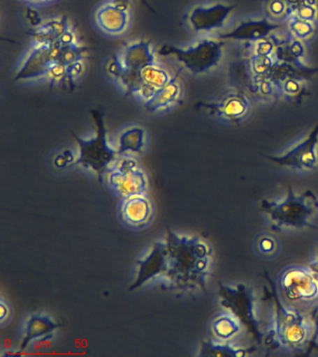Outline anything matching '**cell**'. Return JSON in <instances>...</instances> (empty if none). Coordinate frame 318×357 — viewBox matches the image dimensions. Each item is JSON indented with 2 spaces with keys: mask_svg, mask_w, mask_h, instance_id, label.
<instances>
[{
  "mask_svg": "<svg viewBox=\"0 0 318 357\" xmlns=\"http://www.w3.org/2000/svg\"><path fill=\"white\" fill-rule=\"evenodd\" d=\"M166 289L194 292L205 291L206 279L211 275L212 250L199 237L180 236L167 231Z\"/></svg>",
  "mask_w": 318,
  "mask_h": 357,
  "instance_id": "obj_1",
  "label": "cell"
},
{
  "mask_svg": "<svg viewBox=\"0 0 318 357\" xmlns=\"http://www.w3.org/2000/svg\"><path fill=\"white\" fill-rule=\"evenodd\" d=\"M270 289L267 290V297L275 303V317L273 328L265 337V342L270 349H283L287 351H301L305 349L311 340L312 328L305 315L294 307L283 303L277 287L269 275L265 273Z\"/></svg>",
  "mask_w": 318,
  "mask_h": 357,
  "instance_id": "obj_2",
  "label": "cell"
},
{
  "mask_svg": "<svg viewBox=\"0 0 318 357\" xmlns=\"http://www.w3.org/2000/svg\"><path fill=\"white\" fill-rule=\"evenodd\" d=\"M317 197L312 191L297 195L289 187L287 195L280 202L263 199L261 203V211L269 215L273 223V230L279 231L284 228L317 229L312 222V218L317 208Z\"/></svg>",
  "mask_w": 318,
  "mask_h": 357,
  "instance_id": "obj_3",
  "label": "cell"
},
{
  "mask_svg": "<svg viewBox=\"0 0 318 357\" xmlns=\"http://www.w3.org/2000/svg\"><path fill=\"white\" fill-rule=\"evenodd\" d=\"M96 133L93 138L85 139L72 132V136L79 145V156L72 166H80L93 169L103 183L104 174L110 169V165L117 160L118 152L110 146L108 142V131L104 121V114L99 110L92 111Z\"/></svg>",
  "mask_w": 318,
  "mask_h": 357,
  "instance_id": "obj_4",
  "label": "cell"
},
{
  "mask_svg": "<svg viewBox=\"0 0 318 357\" xmlns=\"http://www.w3.org/2000/svg\"><path fill=\"white\" fill-rule=\"evenodd\" d=\"M225 42L213 38H203L188 47L164 45L158 54L175 59L181 66L194 75L206 74L222 61Z\"/></svg>",
  "mask_w": 318,
  "mask_h": 357,
  "instance_id": "obj_5",
  "label": "cell"
},
{
  "mask_svg": "<svg viewBox=\"0 0 318 357\" xmlns=\"http://www.w3.org/2000/svg\"><path fill=\"white\" fill-rule=\"evenodd\" d=\"M220 304L240 321L259 344L263 342L264 333L256 312V298L251 287L244 283L219 284Z\"/></svg>",
  "mask_w": 318,
  "mask_h": 357,
  "instance_id": "obj_6",
  "label": "cell"
},
{
  "mask_svg": "<svg viewBox=\"0 0 318 357\" xmlns=\"http://www.w3.org/2000/svg\"><path fill=\"white\" fill-rule=\"evenodd\" d=\"M282 295L295 303H314L318 300V281L311 267L289 265L278 278Z\"/></svg>",
  "mask_w": 318,
  "mask_h": 357,
  "instance_id": "obj_7",
  "label": "cell"
},
{
  "mask_svg": "<svg viewBox=\"0 0 318 357\" xmlns=\"http://www.w3.org/2000/svg\"><path fill=\"white\" fill-rule=\"evenodd\" d=\"M205 110L212 116L228 124H240L250 113L251 105L247 95L240 89H231L213 102H200L195 106Z\"/></svg>",
  "mask_w": 318,
  "mask_h": 357,
  "instance_id": "obj_8",
  "label": "cell"
},
{
  "mask_svg": "<svg viewBox=\"0 0 318 357\" xmlns=\"http://www.w3.org/2000/svg\"><path fill=\"white\" fill-rule=\"evenodd\" d=\"M108 172V183L122 197L143 195L146 192V175L133 159H117Z\"/></svg>",
  "mask_w": 318,
  "mask_h": 357,
  "instance_id": "obj_9",
  "label": "cell"
},
{
  "mask_svg": "<svg viewBox=\"0 0 318 357\" xmlns=\"http://www.w3.org/2000/svg\"><path fill=\"white\" fill-rule=\"evenodd\" d=\"M61 42L55 43H33L29 54L16 74L15 80H32L48 77L50 72L59 63Z\"/></svg>",
  "mask_w": 318,
  "mask_h": 357,
  "instance_id": "obj_10",
  "label": "cell"
},
{
  "mask_svg": "<svg viewBox=\"0 0 318 357\" xmlns=\"http://www.w3.org/2000/svg\"><path fill=\"white\" fill-rule=\"evenodd\" d=\"M278 166L300 172H315L318 167V124L301 144L282 155H263Z\"/></svg>",
  "mask_w": 318,
  "mask_h": 357,
  "instance_id": "obj_11",
  "label": "cell"
},
{
  "mask_svg": "<svg viewBox=\"0 0 318 357\" xmlns=\"http://www.w3.org/2000/svg\"><path fill=\"white\" fill-rule=\"evenodd\" d=\"M131 0H108L97 8L94 20L103 32L119 36L127 32L131 22Z\"/></svg>",
  "mask_w": 318,
  "mask_h": 357,
  "instance_id": "obj_12",
  "label": "cell"
},
{
  "mask_svg": "<svg viewBox=\"0 0 318 357\" xmlns=\"http://www.w3.org/2000/svg\"><path fill=\"white\" fill-rule=\"evenodd\" d=\"M236 6L216 3L208 6H196L189 11L187 22L194 32L210 33L222 29Z\"/></svg>",
  "mask_w": 318,
  "mask_h": 357,
  "instance_id": "obj_13",
  "label": "cell"
},
{
  "mask_svg": "<svg viewBox=\"0 0 318 357\" xmlns=\"http://www.w3.org/2000/svg\"><path fill=\"white\" fill-rule=\"evenodd\" d=\"M280 27V24L270 21L265 17L259 20L243 21L231 32L220 33L219 36L222 39H233V40L254 43V42L270 38L273 33Z\"/></svg>",
  "mask_w": 318,
  "mask_h": 357,
  "instance_id": "obj_14",
  "label": "cell"
},
{
  "mask_svg": "<svg viewBox=\"0 0 318 357\" xmlns=\"http://www.w3.org/2000/svg\"><path fill=\"white\" fill-rule=\"evenodd\" d=\"M136 264L138 265V278L131 286V291L156 276L164 275L167 269L166 243H154L150 255L144 261H136Z\"/></svg>",
  "mask_w": 318,
  "mask_h": 357,
  "instance_id": "obj_15",
  "label": "cell"
},
{
  "mask_svg": "<svg viewBox=\"0 0 318 357\" xmlns=\"http://www.w3.org/2000/svg\"><path fill=\"white\" fill-rule=\"evenodd\" d=\"M118 60L124 68L141 71L145 67L156 63L154 52L149 41L139 40L124 45Z\"/></svg>",
  "mask_w": 318,
  "mask_h": 357,
  "instance_id": "obj_16",
  "label": "cell"
},
{
  "mask_svg": "<svg viewBox=\"0 0 318 357\" xmlns=\"http://www.w3.org/2000/svg\"><path fill=\"white\" fill-rule=\"evenodd\" d=\"M182 94V85L178 80V75H175V77H172L171 80L166 86H164L163 89L156 92L150 100L145 102V108L150 113L168 110L173 106L180 102Z\"/></svg>",
  "mask_w": 318,
  "mask_h": 357,
  "instance_id": "obj_17",
  "label": "cell"
},
{
  "mask_svg": "<svg viewBox=\"0 0 318 357\" xmlns=\"http://www.w3.org/2000/svg\"><path fill=\"white\" fill-rule=\"evenodd\" d=\"M72 27L68 19L65 16L43 21L40 25L30 31L29 36L33 38V43H55L62 38L66 31Z\"/></svg>",
  "mask_w": 318,
  "mask_h": 357,
  "instance_id": "obj_18",
  "label": "cell"
},
{
  "mask_svg": "<svg viewBox=\"0 0 318 357\" xmlns=\"http://www.w3.org/2000/svg\"><path fill=\"white\" fill-rule=\"evenodd\" d=\"M141 79L144 83V91L141 99L145 102L150 100L158 91L163 89L171 80V75L163 66L157 63L145 67L140 71Z\"/></svg>",
  "mask_w": 318,
  "mask_h": 357,
  "instance_id": "obj_19",
  "label": "cell"
},
{
  "mask_svg": "<svg viewBox=\"0 0 318 357\" xmlns=\"http://www.w3.org/2000/svg\"><path fill=\"white\" fill-rule=\"evenodd\" d=\"M62 325L55 322L51 318L46 315H32L27 321L26 326V334L23 340H22L20 351L26 350L29 343L33 340L40 339V337L51 336L52 332L61 328Z\"/></svg>",
  "mask_w": 318,
  "mask_h": 357,
  "instance_id": "obj_20",
  "label": "cell"
},
{
  "mask_svg": "<svg viewBox=\"0 0 318 357\" xmlns=\"http://www.w3.org/2000/svg\"><path fill=\"white\" fill-rule=\"evenodd\" d=\"M150 205L149 201L142 197L136 195L125 198L122 208V215L125 222L131 225H142L149 219Z\"/></svg>",
  "mask_w": 318,
  "mask_h": 357,
  "instance_id": "obj_21",
  "label": "cell"
},
{
  "mask_svg": "<svg viewBox=\"0 0 318 357\" xmlns=\"http://www.w3.org/2000/svg\"><path fill=\"white\" fill-rule=\"evenodd\" d=\"M306 78L289 77L278 81L279 96L283 97L287 102L300 103L303 98L308 94V84Z\"/></svg>",
  "mask_w": 318,
  "mask_h": 357,
  "instance_id": "obj_22",
  "label": "cell"
},
{
  "mask_svg": "<svg viewBox=\"0 0 318 357\" xmlns=\"http://www.w3.org/2000/svg\"><path fill=\"white\" fill-rule=\"evenodd\" d=\"M255 347H237L231 343H219L213 340H203L199 356L242 357L255 351Z\"/></svg>",
  "mask_w": 318,
  "mask_h": 357,
  "instance_id": "obj_23",
  "label": "cell"
},
{
  "mask_svg": "<svg viewBox=\"0 0 318 357\" xmlns=\"http://www.w3.org/2000/svg\"><path fill=\"white\" fill-rule=\"evenodd\" d=\"M145 144V130L142 128L132 127L124 131L119 138L118 155L125 153H141Z\"/></svg>",
  "mask_w": 318,
  "mask_h": 357,
  "instance_id": "obj_24",
  "label": "cell"
},
{
  "mask_svg": "<svg viewBox=\"0 0 318 357\" xmlns=\"http://www.w3.org/2000/svg\"><path fill=\"white\" fill-rule=\"evenodd\" d=\"M240 321L233 314H223L216 318L212 324V331L217 339L228 340L241 331Z\"/></svg>",
  "mask_w": 318,
  "mask_h": 357,
  "instance_id": "obj_25",
  "label": "cell"
},
{
  "mask_svg": "<svg viewBox=\"0 0 318 357\" xmlns=\"http://www.w3.org/2000/svg\"><path fill=\"white\" fill-rule=\"evenodd\" d=\"M263 10L266 18L276 24L289 21L292 14L287 0H263Z\"/></svg>",
  "mask_w": 318,
  "mask_h": 357,
  "instance_id": "obj_26",
  "label": "cell"
},
{
  "mask_svg": "<svg viewBox=\"0 0 318 357\" xmlns=\"http://www.w3.org/2000/svg\"><path fill=\"white\" fill-rule=\"evenodd\" d=\"M291 8V17L317 22L318 0H287Z\"/></svg>",
  "mask_w": 318,
  "mask_h": 357,
  "instance_id": "obj_27",
  "label": "cell"
},
{
  "mask_svg": "<svg viewBox=\"0 0 318 357\" xmlns=\"http://www.w3.org/2000/svg\"><path fill=\"white\" fill-rule=\"evenodd\" d=\"M287 22H289V29L293 38L298 40H305L311 38L317 29V22L306 21L296 17H290Z\"/></svg>",
  "mask_w": 318,
  "mask_h": 357,
  "instance_id": "obj_28",
  "label": "cell"
},
{
  "mask_svg": "<svg viewBox=\"0 0 318 357\" xmlns=\"http://www.w3.org/2000/svg\"><path fill=\"white\" fill-rule=\"evenodd\" d=\"M278 40V38L270 36V38L254 42L253 47H250V50L252 52L251 54L256 56H275Z\"/></svg>",
  "mask_w": 318,
  "mask_h": 357,
  "instance_id": "obj_29",
  "label": "cell"
},
{
  "mask_svg": "<svg viewBox=\"0 0 318 357\" xmlns=\"http://www.w3.org/2000/svg\"><path fill=\"white\" fill-rule=\"evenodd\" d=\"M311 315L312 332L311 340H310L309 344L306 348V356L311 354L312 351H318V301L317 305H315L314 309L312 310Z\"/></svg>",
  "mask_w": 318,
  "mask_h": 357,
  "instance_id": "obj_30",
  "label": "cell"
},
{
  "mask_svg": "<svg viewBox=\"0 0 318 357\" xmlns=\"http://www.w3.org/2000/svg\"><path fill=\"white\" fill-rule=\"evenodd\" d=\"M74 162V155L71 150L64 151V152L58 155L54 160L55 166L60 169L71 167Z\"/></svg>",
  "mask_w": 318,
  "mask_h": 357,
  "instance_id": "obj_31",
  "label": "cell"
},
{
  "mask_svg": "<svg viewBox=\"0 0 318 357\" xmlns=\"http://www.w3.org/2000/svg\"><path fill=\"white\" fill-rule=\"evenodd\" d=\"M27 18L34 27L38 26V25H40L43 22L38 11L32 8H27Z\"/></svg>",
  "mask_w": 318,
  "mask_h": 357,
  "instance_id": "obj_32",
  "label": "cell"
},
{
  "mask_svg": "<svg viewBox=\"0 0 318 357\" xmlns=\"http://www.w3.org/2000/svg\"><path fill=\"white\" fill-rule=\"evenodd\" d=\"M259 248H261L262 252L270 253V251H273V248H275V243H273V240L270 239L269 237H265V238L259 241Z\"/></svg>",
  "mask_w": 318,
  "mask_h": 357,
  "instance_id": "obj_33",
  "label": "cell"
},
{
  "mask_svg": "<svg viewBox=\"0 0 318 357\" xmlns=\"http://www.w3.org/2000/svg\"><path fill=\"white\" fill-rule=\"evenodd\" d=\"M32 7H41V6L51 5L59 0H22Z\"/></svg>",
  "mask_w": 318,
  "mask_h": 357,
  "instance_id": "obj_34",
  "label": "cell"
},
{
  "mask_svg": "<svg viewBox=\"0 0 318 357\" xmlns=\"http://www.w3.org/2000/svg\"><path fill=\"white\" fill-rule=\"evenodd\" d=\"M309 266L311 267V269L312 270V272H314L315 278H317L318 281V250L317 259H315V261H312Z\"/></svg>",
  "mask_w": 318,
  "mask_h": 357,
  "instance_id": "obj_35",
  "label": "cell"
},
{
  "mask_svg": "<svg viewBox=\"0 0 318 357\" xmlns=\"http://www.w3.org/2000/svg\"><path fill=\"white\" fill-rule=\"evenodd\" d=\"M0 307H1V319H3L5 315L7 314L8 309L6 308V306H5L3 303H1V305H0Z\"/></svg>",
  "mask_w": 318,
  "mask_h": 357,
  "instance_id": "obj_36",
  "label": "cell"
},
{
  "mask_svg": "<svg viewBox=\"0 0 318 357\" xmlns=\"http://www.w3.org/2000/svg\"><path fill=\"white\" fill-rule=\"evenodd\" d=\"M141 2H142V3H143V4H144L145 6H146V7H147V8H149V10H152V13H155L154 10H153V8H152V6H150V3H149V2H147V0H141Z\"/></svg>",
  "mask_w": 318,
  "mask_h": 357,
  "instance_id": "obj_37",
  "label": "cell"
},
{
  "mask_svg": "<svg viewBox=\"0 0 318 357\" xmlns=\"http://www.w3.org/2000/svg\"><path fill=\"white\" fill-rule=\"evenodd\" d=\"M317 208L318 209V202L317 203Z\"/></svg>",
  "mask_w": 318,
  "mask_h": 357,
  "instance_id": "obj_38",
  "label": "cell"
}]
</instances>
